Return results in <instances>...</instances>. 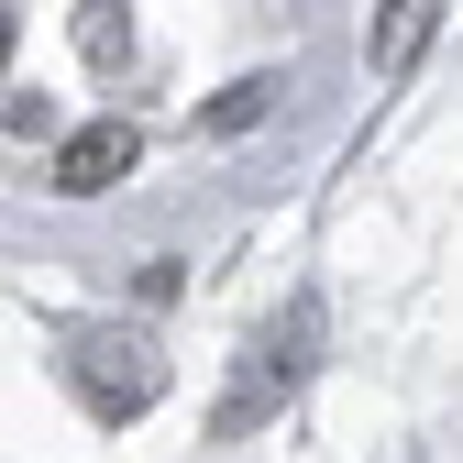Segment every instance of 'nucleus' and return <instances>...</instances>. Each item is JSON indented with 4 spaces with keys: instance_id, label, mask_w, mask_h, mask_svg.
I'll use <instances>...</instances> for the list:
<instances>
[{
    "instance_id": "obj_1",
    "label": "nucleus",
    "mask_w": 463,
    "mask_h": 463,
    "mask_svg": "<svg viewBox=\"0 0 463 463\" xmlns=\"http://www.w3.org/2000/svg\"><path fill=\"white\" fill-rule=\"evenodd\" d=\"M309 331H320L309 309H287V320H276V331L254 342V375H243V386H232V409H221V430H254V420L276 409V397H287V386H298V364H309Z\"/></svg>"
},
{
    "instance_id": "obj_2",
    "label": "nucleus",
    "mask_w": 463,
    "mask_h": 463,
    "mask_svg": "<svg viewBox=\"0 0 463 463\" xmlns=\"http://www.w3.org/2000/svg\"><path fill=\"white\" fill-rule=\"evenodd\" d=\"M110 177H133V122H89V133L55 144V188L67 199H99Z\"/></svg>"
},
{
    "instance_id": "obj_3",
    "label": "nucleus",
    "mask_w": 463,
    "mask_h": 463,
    "mask_svg": "<svg viewBox=\"0 0 463 463\" xmlns=\"http://www.w3.org/2000/svg\"><path fill=\"white\" fill-rule=\"evenodd\" d=\"M430 23H441V0H386V23H375V78H409L420 67V44H430Z\"/></svg>"
}]
</instances>
